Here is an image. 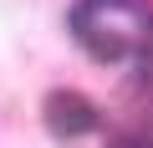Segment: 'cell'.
<instances>
[{
    "label": "cell",
    "instance_id": "obj_1",
    "mask_svg": "<svg viewBox=\"0 0 153 148\" xmlns=\"http://www.w3.org/2000/svg\"><path fill=\"white\" fill-rule=\"evenodd\" d=\"M97 107L82 97V92H71V87H61V92H51L46 97V128L56 133V138H87V133H97Z\"/></svg>",
    "mask_w": 153,
    "mask_h": 148
},
{
    "label": "cell",
    "instance_id": "obj_2",
    "mask_svg": "<svg viewBox=\"0 0 153 148\" xmlns=\"http://www.w3.org/2000/svg\"><path fill=\"white\" fill-rule=\"evenodd\" d=\"M82 41H87V51H92L97 61H117V56H128V36H117V31H97V26H87Z\"/></svg>",
    "mask_w": 153,
    "mask_h": 148
},
{
    "label": "cell",
    "instance_id": "obj_3",
    "mask_svg": "<svg viewBox=\"0 0 153 148\" xmlns=\"http://www.w3.org/2000/svg\"><path fill=\"white\" fill-rule=\"evenodd\" d=\"M143 71H148V77H153V41L143 46Z\"/></svg>",
    "mask_w": 153,
    "mask_h": 148
}]
</instances>
